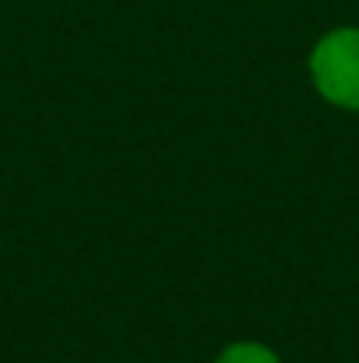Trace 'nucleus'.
<instances>
[{
    "label": "nucleus",
    "instance_id": "nucleus-1",
    "mask_svg": "<svg viewBox=\"0 0 359 363\" xmlns=\"http://www.w3.org/2000/svg\"><path fill=\"white\" fill-rule=\"evenodd\" d=\"M310 82L317 96L346 113H359V28L342 25L310 50Z\"/></svg>",
    "mask_w": 359,
    "mask_h": 363
},
{
    "label": "nucleus",
    "instance_id": "nucleus-2",
    "mask_svg": "<svg viewBox=\"0 0 359 363\" xmlns=\"http://www.w3.org/2000/svg\"><path fill=\"white\" fill-rule=\"evenodd\" d=\"M215 363H282V360H278V353L271 346L253 342V339H239V342H229L215 357Z\"/></svg>",
    "mask_w": 359,
    "mask_h": 363
}]
</instances>
